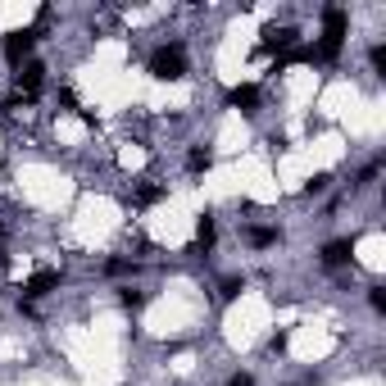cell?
<instances>
[{
	"label": "cell",
	"instance_id": "1",
	"mask_svg": "<svg viewBox=\"0 0 386 386\" xmlns=\"http://www.w3.org/2000/svg\"><path fill=\"white\" fill-rule=\"evenodd\" d=\"M341 41H345V9H322V41L309 51V59H322V64H332L336 55H341Z\"/></svg>",
	"mask_w": 386,
	"mask_h": 386
},
{
	"label": "cell",
	"instance_id": "2",
	"mask_svg": "<svg viewBox=\"0 0 386 386\" xmlns=\"http://www.w3.org/2000/svg\"><path fill=\"white\" fill-rule=\"evenodd\" d=\"M151 73H155L159 82H178L182 73H186V51H182L178 41H173V46H159V51L151 55Z\"/></svg>",
	"mask_w": 386,
	"mask_h": 386
},
{
	"label": "cell",
	"instance_id": "3",
	"mask_svg": "<svg viewBox=\"0 0 386 386\" xmlns=\"http://www.w3.org/2000/svg\"><path fill=\"white\" fill-rule=\"evenodd\" d=\"M32 46H36V28H19V32H9V36H5V59L19 68L23 59L32 55Z\"/></svg>",
	"mask_w": 386,
	"mask_h": 386
},
{
	"label": "cell",
	"instance_id": "4",
	"mask_svg": "<svg viewBox=\"0 0 386 386\" xmlns=\"http://www.w3.org/2000/svg\"><path fill=\"white\" fill-rule=\"evenodd\" d=\"M41 78H46V68H41V64H32V59L19 68V96H23V101H32V96L41 91Z\"/></svg>",
	"mask_w": 386,
	"mask_h": 386
},
{
	"label": "cell",
	"instance_id": "5",
	"mask_svg": "<svg viewBox=\"0 0 386 386\" xmlns=\"http://www.w3.org/2000/svg\"><path fill=\"white\" fill-rule=\"evenodd\" d=\"M55 286H59V268H41L23 282V291H28V300H32V295H46V291H55Z\"/></svg>",
	"mask_w": 386,
	"mask_h": 386
},
{
	"label": "cell",
	"instance_id": "6",
	"mask_svg": "<svg viewBox=\"0 0 386 386\" xmlns=\"http://www.w3.org/2000/svg\"><path fill=\"white\" fill-rule=\"evenodd\" d=\"M264 51H295V28H268L264 32Z\"/></svg>",
	"mask_w": 386,
	"mask_h": 386
},
{
	"label": "cell",
	"instance_id": "7",
	"mask_svg": "<svg viewBox=\"0 0 386 386\" xmlns=\"http://www.w3.org/2000/svg\"><path fill=\"white\" fill-rule=\"evenodd\" d=\"M350 255H355V245H350V241H327V245H322V264H327V268L350 264Z\"/></svg>",
	"mask_w": 386,
	"mask_h": 386
},
{
	"label": "cell",
	"instance_id": "8",
	"mask_svg": "<svg viewBox=\"0 0 386 386\" xmlns=\"http://www.w3.org/2000/svg\"><path fill=\"white\" fill-rule=\"evenodd\" d=\"M228 101H232L236 109H245V114H255V109H259V86H232Z\"/></svg>",
	"mask_w": 386,
	"mask_h": 386
},
{
	"label": "cell",
	"instance_id": "9",
	"mask_svg": "<svg viewBox=\"0 0 386 386\" xmlns=\"http://www.w3.org/2000/svg\"><path fill=\"white\" fill-rule=\"evenodd\" d=\"M214 245V214H200V223H195V245H191V255H200Z\"/></svg>",
	"mask_w": 386,
	"mask_h": 386
},
{
	"label": "cell",
	"instance_id": "10",
	"mask_svg": "<svg viewBox=\"0 0 386 386\" xmlns=\"http://www.w3.org/2000/svg\"><path fill=\"white\" fill-rule=\"evenodd\" d=\"M209 164H214V151H209V146H191V155H186V168H191V173H205Z\"/></svg>",
	"mask_w": 386,
	"mask_h": 386
},
{
	"label": "cell",
	"instance_id": "11",
	"mask_svg": "<svg viewBox=\"0 0 386 386\" xmlns=\"http://www.w3.org/2000/svg\"><path fill=\"white\" fill-rule=\"evenodd\" d=\"M278 241V228H250V245H273Z\"/></svg>",
	"mask_w": 386,
	"mask_h": 386
},
{
	"label": "cell",
	"instance_id": "12",
	"mask_svg": "<svg viewBox=\"0 0 386 386\" xmlns=\"http://www.w3.org/2000/svg\"><path fill=\"white\" fill-rule=\"evenodd\" d=\"M241 291H245V278H228V282H223V300H236Z\"/></svg>",
	"mask_w": 386,
	"mask_h": 386
},
{
	"label": "cell",
	"instance_id": "13",
	"mask_svg": "<svg viewBox=\"0 0 386 386\" xmlns=\"http://www.w3.org/2000/svg\"><path fill=\"white\" fill-rule=\"evenodd\" d=\"M118 300H123V309H141V305H146V295H141V291H132V286H128V291H123Z\"/></svg>",
	"mask_w": 386,
	"mask_h": 386
},
{
	"label": "cell",
	"instance_id": "14",
	"mask_svg": "<svg viewBox=\"0 0 386 386\" xmlns=\"http://www.w3.org/2000/svg\"><path fill=\"white\" fill-rule=\"evenodd\" d=\"M136 264H128V259H109V264H105V273H109V278H123V273H132Z\"/></svg>",
	"mask_w": 386,
	"mask_h": 386
},
{
	"label": "cell",
	"instance_id": "15",
	"mask_svg": "<svg viewBox=\"0 0 386 386\" xmlns=\"http://www.w3.org/2000/svg\"><path fill=\"white\" fill-rule=\"evenodd\" d=\"M368 305L377 309V314H386V286H372V291H368Z\"/></svg>",
	"mask_w": 386,
	"mask_h": 386
},
{
	"label": "cell",
	"instance_id": "16",
	"mask_svg": "<svg viewBox=\"0 0 386 386\" xmlns=\"http://www.w3.org/2000/svg\"><path fill=\"white\" fill-rule=\"evenodd\" d=\"M327 182H332L327 173H318V178H309V182H305V191H309V195H318V191H327Z\"/></svg>",
	"mask_w": 386,
	"mask_h": 386
},
{
	"label": "cell",
	"instance_id": "17",
	"mask_svg": "<svg viewBox=\"0 0 386 386\" xmlns=\"http://www.w3.org/2000/svg\"><path fill=\"white\" fill-rule=\"evenodd\" d=\"M159 195H164V186H146V191H141V195H136V205H155V200H159Z\"/></svg>",
	"mask_w": 386,
	"mask_h": 386
},
{
	"label": "cell",
	"instance_id": "18",
	"mask_svg": "<svg viewBox=\"0 0 386 386\" xmlns=\"http://www.w3.org/2000/svg\"><path fill=\"white\" fill-rule=\"evenodd\" d=\"M372 68L386 73V46H372Z\"/></svg>",
	"mask_w": 386,
	"mask_h": 386
},
{
	"label": "cell",
	"instance_id": "19",
	"mask_svg": "<svg viewBox=\"0 0 386 386\" xmlns=\"http://www.w3.org/2000/svg\"><path fill=\"white\" fill-rule=\"evenodd\" d=\"M59 105H64V109H78V96H73V91H59ZM82 114H86V109H82Z\"/></svg>",
	"mask_w": 386,
	"mask_h": 386
},
{
	"label": "cell",
	"instance_id": "20",
	"mask_svg": "<svg viewBox=\"0 0 386 386\" xmlns=\"http://www.w3.org/2000/svg\"><path fill=\"white\" fill-rule=\"evenodd\" d=\"M228 386H255L250 372H236V377H228Z\"/></svg>",
	"mask_w": 386,
	"mask_h": 386
}]
</instances>
